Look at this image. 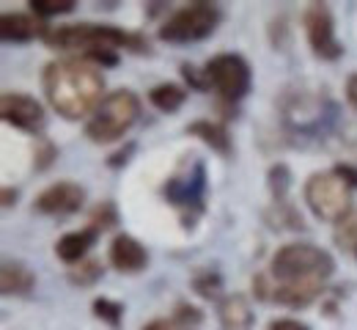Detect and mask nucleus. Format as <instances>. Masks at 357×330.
Wrapping results in <instances>:
<instances>
[{
	"label": "nucleus",
	"instance_id": "nucleus-1",
	"mask_svg": "<svg viewBox=\"0 0 357 330\" xmlns=\"http://www.w3.org/2000/svg\"><path fill=\"white\" fill-rule=\"evenodd\" d=\"M42 86L50 107L66 121L91 119L105 99V77L86 58L50 61L42 72Z\"/></svg>",
	"mask_w": 357,
	"mask_h": 330
},
{
	"label": "nucleus",
	"instance_id": "nucleus-2",
	"mask_svg": "<svg viewBox=\"0 0 357 330\" xmlns=\"http://www.w3.org/2000/svg\"><path fill=\"white\" fill-rule=\"evenodd\" d=\"M45 45L52 50H80L89 55L93 50H132V52H151L149 42L140 33L121 31L116 25H99V22H75V25H52L45 31Z\"/></svg>",
	"mask_w": 357,
	"mask_h": 330
},
{
	"label": "nucleus",
	"instance_id": "nucleus-3",
	"mask_svg": "<svg viewBox=\"0 0 357 330\" xmlns=\"http://www.w3.org/2000/svg\"><path fill=\"white\" fill-rule=\"evenodd\" d=\"M335 273V259L311 242H289L272 256V276L278 283H327Z\"/></svg>",
	"mask_w": 357,
	"mask_h": 330
},
{
	"label": "nucleus",
	"instance_id": "nucleus-4",
	"mask_svg": "<svg viewBox=\"0 0 357 330\" xmlns=\"http://www.w3.org/2000/svg\"><path fill=\"white\" fill-rule=\"evenodd\" d=\"M137 119H140V99L130 89L110 91L89 119L86 138L91 143H99V146L121 141L137 124Z\"/></svg>",
	"mask_w": 357,
	"mask_h": 330
},
{
	"label": "nucleus",
	"instance_id": "nucleus-5",
	"mask_svg": "<svg viewBox=\"0 0 357 330\" xmlns=\"http://www.w3.org/2000/svg\"><path fill=\"white\" fill-rule=\"evenodd\" d=\"M305 204L313 218L324 223H341L355 207H352V188L335 174V171H316L305 179Z\"/></svg>",
	"mask_w": 357,
	"mask_h": 330
},
{
	"label": "nucleus",
	"instance_id": "nucleus-6",
	"mask_svg": "<svg viewBox=\"0 0 357 330\" xmlns=\"http://www.w3.org/2000/svg\"><path fill=\"white\" fill-rule=\"evenodd\" d=\"M220 25V8L215 3L198 0L190 3L184 8L174 11L157 31V36L168 45H190V42H201L209 39Z\"/></svg>",
	"mask_w": 357,
	"mask_h": 330
},
{
	"label": "nucleus",
	"instance_id": "nucleus-7",
	"mask_svg": "<svg viewBox=\"0 0 357 330\" xmlns=\"http://www.w3.org/2000/svg\"><path fill=\"white\" fill-rule=\"evenodd\" d=\"M204 77H206V86L228 105L239 102L253 89V69L236 52H220L209 58L204 66Z\"/></svg>",
	"mask_w": 357,
	"mask_h": 330
},
{
	"label": "nucleus",
	"instance_id": "nucleus-8",
	"mask_svg": "<svg viewBox=\"0 0 357 330\" xmlns=\"http://www.w3.org/2000/svg\"><path fill=\"white\" fill-rule=\"evenodd\" d=\"M162 195L168 204H174L176 209H181V215L190 220H195L204 212V198H206V168L201 160H190L181 171H176L165 188Z\"/></svg>",
	"mask_w": 357,
	"mask_h": 330
},
{
	"label": "nucleus",
	"instance_id": "nucleus-9",
	"mask_svg": "<svg viewBox=\"0 0 357 330\" xmlns=\"http://www.w3.org/2000/svg\"><path fill=\"white\" fill-rule=\"evenodd\" d=\"M303 22H305V36H308V45H311L316 58H321V61H338L344 55V45L335 36L333 11L324 3H311L305 8V14H303Z\"/></svg>",
	"mask_w": 357,
	"mask_h": 330
},
{
	"label": "nucleus",
	"instance_id": "nucleus-10",
	"mask_svg": "<svg viewBox=\"0 0 357 330\" xmlns=\"http://www.w3.org/2000/svg\"><path fill=\"white\" fill-rule=\"evenodd\" d=\"M0 116L6 124L22 130V133H31V135H39L45 130V107L28 94H20V91H6L0 96Z\"/></svg>",
	"mask_w": 357,
	"mask_h": 330
},
{
	"label": "nucleus",
	"instance_id": "nucleus-11",
	"mask_svg": "<svg viewBox=\"0 0 357 330\" xmlns=\"http://www.w3.org/2000/svg\"><path fill=\"white\" fill-rule=\"evenodd\" d=\"M83 204H86V190L77 182H55L36 195L33 209L39 215H72L80 212Z\"/></svg>",
	"mask_w": 357,
	"mask_h": 330
},
{
	"label": "nucleus",
	"instance_id": "nucleus-12",
	"mask_svg": "<svg viewBox=\"0 0 357 330\" xmlns=\"http://www.w3.org/2000/svg\"><path fill=\"white\" fill-rule=\"evenodd\" d=\"M107 259L110 264L124 273V276H135V273H143L146 264H149V250L143 242H137L132 234H116L110 248H107Z\"/></svg>",
	"mask_w": 357,
	"mask_h": 330
},
{
	"label": "nucleus",
	"instance_id": "nucleus-13",
	"mask_svg": "<svg viewBox=\"0 0 357 330\" xmlns=\"http://www.w3.org/2000/svg\"><path fill=\"white\" fill-rule=\"evenodd\" d=\"M45 22L28 11H8L0 17V39L6 45H25L45 36Z\"/></svg>",
	"mask_w": 357,
	"mask_h": 330
},
{
	"label": "nucleus",
	"instance_id": "nucleus-14",
	"mask_svg": "<svg viewBox=\"0 0 357 330\" xmlns=\"http://www.w3.org/2000/svg\"><path fill=\"white\" fill-rule=\"evenodd\" d=\"M218 320H220V330H253V325H256V314L250 308V300L239 292L225 294L218 303Z\"/></svg>",
	"mask_w": 357,
	"mask_h": 330
},
{
	"label": "nucleus",
	"instance_id": "nucleus-15",
	"mask_svg": "<svg viewBox=\"0 0 357 330\" xmlns=\"http://www.w3.org/2000/svg\"><path fill=\"white\" fill-rule=\"evenodd\" d=\"M324 294V283L300 281V283H278L272 286V300L286 308H305Z\"/></svg>",
	"mask_w": 357,
	"mask_h": 330
},
{
	"label": "nucleus",
	"instance_id": "nucleus-16",
	"mask_svg": "<svg viewBox=\"0 0 357 330\" xmlns=\"http://www.w3.org/2000/svg\"><path fill=\"white\" fill-rule=\"evenodd\" d=\"M99 239V232L96 229H80V232H69V234H63L58 242H55V256L63 262V264H80L83 259H86V253H89L91 248H93V242Z\"/></svg>",
	"mask_w": 357,
	"mask_h": 330
},
{
	"label": "nucleus",
	"instance_id": "nucleus-17",
	"mask_svg": "<svg viewBox=\"0 0 357 330\" xmlns=\"http://www.w3.org/2000/svg\"><path fill=\"white\" fill-rule=\"evenodd\" d=\"M0 289L3 294L25 297L36 289V273L25 262H3L0 267Z\"/></svg>",
	"mask_w": 357,
	"mask_h": 330
},
{
	"label": "nucleus",
	"instance_id": "nucleus-18",
	"mask_svg": "<svg viewBox=\"0 0 357 330\" xmlns=\"http://www.w3.org/2000/svg\"><path fill=\"white\" fill-rule=\"evenodd\" d=\"M190 135H195L198 141H204L212 151H218L220 157H231L234 151V143H231V135L225 130V124L220 121H212V119H198L187 127Z\"/></svg>",
	"mask_w": 357,
	"mask_h": 330
},
{
	"label": "nucleus",
	"instance_id": "nucleus-19",
	"mask_svg": "<svg viewBox=\"0 0 357 330\" xmlns=\"http://www.w3.org/2000/svg\"><path fill=\"white\" fill-rule=\"evenodd\" d=\"M149 102L160 113H176L178 107L187 102V89L178 86V83H160L149 91Z\"/></svg>",
	"mask_w": 357,
	"mask_h": 330
},
{
	"label": "nucleus",
	"instance_id": "nucleus-20",
	"mask_svg": "<svg viewBox=\"0 0 357 330\" xmlns=\"http://www.w3.org/2000/svg\"><path fill=\"white\" fill-rule=\"evenodd\" d=\"M269 193H272V204L275 207H286L289 204V188H291V171L286 163H275L267 174Z\"/></svg>",
	"mask_w": 357,
	"mask_h": 330
},
{
	"label": "nucleus",
	"instance_id": "nucleus-21",
	"mask_svg": "<svg viewBox=\"0 0 357 330\" xmlns=\"http://www.w3.org/2000/svg\"><path fill=\"white\" fill-rule=\"evenodd\" d=\"M192 292L198 297H204V300H218L223 294V276L218 270H212V267L195 270V276H192Z\"/></svg>",
	"mask_w": 357,
	"mask_h": 330
},
{
	"label": "nucleus",
	"instance_id": "nucleus-22",
	"mask_svg": "<svg viewBox=\"0 0 357 330\" xmlns=\"http://www.w3.org/2000/svg\"><path fill=\"white\" fill-rule=\"evenodd\" d=\"M333 242L338 245V250H344V253H355L357 256V209H352L341 223H335Z\"/></svg>",
	"mask_w": 357,
	"mask_h": 330
},
{
	"label": "nucleus",
	"instance_id": "nucleus-23",
	"mask_svg": "<svg viewBox=\"0 0 357 330\" xmlns=\"http://www.w3.org/2000/svg\"><path fill=\"white\" fill-rule=\"evenodd\" d=\"M102 273H105L102 262H96V259H83L80 264L69 267V283L77 286V289H89V286H93V283L102 278Z\"/></svg>",
	"mask_w": 357,
	"mask_h": 330
},
{
	"label": "nucleus",
	"instance_id": "nucleus-24",
	"mask_svg": "<svg viewBox=\"0 0 357 330\" xmlns=\"http://www.w3.org/2000/svg\"><path fill=\"white\" fill-rule=\"evenodd\" d=\"M91 308H93V317L102 320L105 325H110L113 330L121 328V322H124V306L121 303H116L110 297H96Z\"/></svg>",
	"mask_w": 357,
	"mask_h": 330
},
{
	"label": "nucleus",
	"instance_id": "nucleus-25",
	"mask_svg": "<svg viewBox=\"0 0 357 330\" xmlns=\"http://www.w3.org/2000/svg\"><path fill=\"white\" fill-rule=\"evenodd\" d=\"M116 223H119V209H116L113 201H102V204H96V207L91 209L89 226L96 229L99 234H102V232H110Z\"/></svg>",
	"mask_w": 357,
	"mask_h": 330
},
{
	"label": "nucleus",
	"instance_id": "nucleus-26",
	"mask_svg": "<svg viewBox=\"0 0 357 330\" xmlns=\"http://www.w3.org/2000/svg\"><path fill=\"white\" fill-rule=\"evenodd\" d=\"M75 6H77L75 0H31V14H36L39 20H50V17L72 14Z\"/></svg>",
	"mask_w": 357,
	"mask_h": 330
},
{
	"label": "nucleus",
	"instance_id": "nucleus-27",
	"mask_svg": "<svg viewBox=\"0 0 357 330\" xmlns=\"http://www.w3.org/2000/svg\"><path fill=\"white\" fill-rule=\"evenodd\" d=\"M174 322L181 325L184 330L195 328V325H201L204 322V314L195 308V306H187V303H178L176 311H174Z\"/></svg>",
	"mask_w": 357,
	"mask_h": 330
},
{
	"label": "nucleus",
	"instance_id": "nucleus-28",
	"mask_svg": "<svg viewBox=\"0 0 357 330\" xmlns=\"http://www.w3.org/2000/svg\"><path fill=\"white\" fill-rule=\"evenodd\" d=\"M55 157H58V149H55V143L52 141H42L36 143V157H33V168L36 171H47L52 163H55Z\"/></svg>",
	"mask_w": 357,
	"mask_h": 330
},
{
	"label": "nucleus",
	"instance_id": "nucleus-29",
	"mask_svg": "<svg viewBox=\"0 0 357 330\" xmlns=\"http://www.w3.org/2000/svg\"><path fill=\"white\" fill-rule=\"evenodd\" d=\"M181 77H184V83H187L190 89H195V91H209L206 77H204V69H195L192 63H181Z\"/></svg>",
	"mask_w": 357,
	"mask_h": 330
},
{
	"label": "nucleus",
	"instance_id": "nucleus-30",
	"mask_svg": "<svg viewBox=\"0 0 357 330\" xmlns=\"http://www.w3.org/2000/svg\"><path fill=\"white\" fill-rule=\"evenodd\" d=\"M83 58L91 61L93 66H119V52H113V50H93Z\"/></svg>",
	"mask_w": 357,
	"mask_h": 330
},
{
	"label": "nucleus",
	"instance_id": "nucleus-31",
	"mask_svg": "<svg viewBox=\"0 0 357 330\" xmlns=\"http://www.w3.org/2000/svg\"><path fill=\"white\" fill-rule=\"evenodd\" d=\"M267 330H311L305 322H300V320H291V317H278V320H272L267 325Z\"/></svg>",
	"mask_w": 357,
	"mask_h": 330
},
{
	"label": "nucleus",
	"instance_id": "nucleus-32",
	"mask_svg": "<svg viewBox=\"0 0 357 330\" xmlns=\"http://www.w3.org/2000/svg\"><path fill=\"white\" fill-rule=\"evenodd\" d=\"M333 171H335V174H338V177H341V179H344L349 188L357 190V165H349V163H338Z\"/></svg>",
	"mask_w": 357,
	"mask_h": 330
},
{
	"label": "nucleus",
	"instance_id": "nucleus-33",
	"mask_svg": "<svg viewBox=\"0 0 357 330\" xmlns=\"http://www.w3.org/2000/svg\"><path fill=\"white\" fill-rule=\"evenodd\" d=\"M135 151V143H127V149H121V151H116L110 160H107V165L110 168H121V165H127L130 163V154Z\"/></svg>",
	"mask_w": 357,
	"mask_h": 330
},
{
	"label": "nucleus",
	"instance_id": "nucleus-34",
	"mask_svg": "<svg viewBox=\"0 0 357 330\" xmlns=\"http://www.w3.org/2000/svg\"><path fill=\"white\" fill-rule=\"evenodd\" d=\"M253 292H256V297H261V300L272 297V292H269L267 278H264V276H256V278H253Z\"/></svg>",
	"mask_w": 357,
	"mask_h": 330
},
{
	"label": "nucleus",
	"instance_id": "nucleus-35",
	"mask_svg": "<svg viewBox=\"0 0 357 330\" xmlns=\"http://www.w3.org/2000/svg\"><path fill=\"white\" fill-rule=\"evenodd\" d=\"M143 330H184V328L176 325L174 320H154V322H149Z\"/></svg>",
	"mask_w": 357,
	"mask_h": 330
},
{
	"label": "nucleus",
	"instance_id": "nucleus-36",
	"mask_svg": "<svg viewBox=\"0 0 357 330\" xmlns=\"http://www.w3.org/2000/svg\"><path fill=\"white\" fill-rule=\"evenodd\" d=\"M347 102L357 110V72L347 80Z\"/></svg>",
	"mask_w": 357,
	"mask_h": 330
},
{
	"label": "nucleus",
	"instance_id": "nucleus-37",
	"mask_svg": "<svg viewBox=\"0 0 357 330\" xmlns=\"http://www.w3.org/2000/svg\"><path fill=\"white\" fill-rule=\"evenodd\" d=\"M17 195H20V193H17L14 188H3V207L8 209L11 204H17Z\"/></svg>",
	"mask_w": 357,
	"mask_h": 330
}]
</instances>
